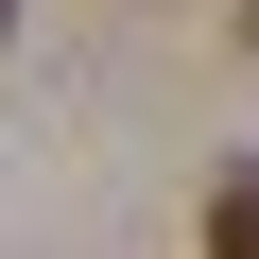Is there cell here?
I'll use <instances>...</instances> for the list:
<instances>
[{
	"label": "cell",
	"instance_id": "obj_1",
	"mask_svg": "<svg viewBox=\"0 0 259 259\" xmlns=\"http://www.w3.org/2000/svg\"><path fill=\"white\" fill-rule=\"evenodd\" d=\"M207 259H259V156H242V173L207 190Z\"/></svg>",
	"mask_w": 259,
	"mask_h": 259
},
{
	"label": "cell",
	"instance_id": "obj_2",
	"mask_svg": "<svg viewBox=\"0 0 259 259\" xmlns=\"http://www.w3.org/2000/svg\"><path fill=\"white\" fill-rule=\"evenodd\" d=\"M0 18H18V0H0Z\"/></svg>",
	"mask_w": 259,
	"mask_h": 259
},
{
	"label": "cell",
	"instance_id": "obj_3",
	"mask_svg": "<svg viewBox=\"0 0 259 259\" xmlns=\"http://www.w3.org/2000/svg\"><path fill=\"white\" fill-rule=\"evenodd\" d=\"M242 35H259V18H242Z\"/></svg>",
	"mask_w": 259,
	"mask_h": 259
}]
</instances>
